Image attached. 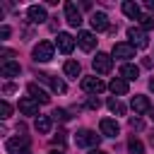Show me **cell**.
<instances>
[{"instance_id":"6da1fadb","label":"cell","mask_w":154,"mask_h":154,"mask_svg":"<svg viewBox=\"0 0 154 154\" xmlns=\"http://www.w3.org/2000/svg\"><path fill=\"white\" fill-rule=\"evenodd\" d=\"M75 142H77V147H91V149H96L99 147V142H101V135H96L94 130H77V135H75Z\"/></svg>"},{"instance_id":"7a4b0ae2","label":"cell","mask_w":154,"mask_h":154,"mask_svg":"<svg viewBox=\"0 0 154 154\" xmlns=\"http://www.w3.org/2000/svg\"><path fill=\"white\" fill-rule=\"evenodd\" d=\"M53 51H55V46H53L51 41H38V43L34 46L31 55H34L36 63H48V60L53 58Z\"/></svg>"},{"instance_id":"3957f363","label":"cell","mask_w":154,"mask_h":154,"mask_svg":"<svg viewBox=\"0 0 154 154\" xmlns=\"http://www.w3.org/2000/svg\"><path fill=\"white\" fill-rule=\"evenodd\" d=\"M128 38H130V46H135V48H147L149 46V36H147V31L142 26H130Z\"/></svg>"},{"instance_id":"277c9868","label":"cell","mask_w":154,"mask_h":154,"mask_svg":"<svg viewBox=\"0 0 154 154\" xmlns=\"http://www.w3.org/2000/svg\"><path fill=\"white\" fill-rule=\"evenodd\" d=\"M5 149H7V154H26L29 152V137H10L7 142H5Z\"/></svg>"},{"instance_id":"5b68a950","label":"cell","mask_w":154,"mask_h":154,"mask_svg":"<svg viewBox=\"0 0 154 154\" xmlns=\"http://www.w3.org/2000/svg\"><path fill=\"white\" fill-rule=\"evenodd\" d=\"M91 65H94V72H99V75H108L111 67H113V58H111L108 53H96V58L91 60Z\"/></svg>"},{"instance_id":"8992f818","label":"cell","mask_w":154,"mask_h":154,"mask_svg":"<svg viewBox=\"0 0 154 154\" xmlns=\"http://www.w3.org/2000/svg\"><path fill=\"white\" fill-rule=\"evenodd\" d=\"M82 89H84L87 94L96 96V94H101V91L106 89V84H103L99 77H82Z\"/></svg>"},{"instance_id":"52a82bcc","label":"cell","mask_w":154,"mask_h":154,"mask_svg":"<svg viewBox=\"0 0 154 154\" xmlns=\"http://www.w3.org/2000/svg\"><path fill=\"white\" fill-rule=\"evenodd\" d=\"M55 46H58V51L60 53H72V48H75V36L72 34H67V31H60L58 34V38H55Z\"/></svg>"},{"instance_id":"ba28073f","label":"cell","mask_w":154,"mask_h":154,"mask_svg":"<svg viewBox=\"0 0 154 154\" xmlns=\"http://www.w3.org/2000/svg\"><path fill=\"white\" fill-rule=\"evenodd\" d=\"M65 19L70 26H79L82 24V12L75 2H65Z\"/></svg>"},{"instance_id":"9c48e42d","label":"cell","mask_w":154,"mask_h":154,"mask_svg":"<svg viewBox=\"0 0 154 154\" xmlns=\"http://www.w3.org/2000/svg\"><path fill=\"white\" fill-rule=\"evenodd\" d=\"M99 130H101V137H118L120 125H118L113 118H103V120L99 123Z\"/></svg>"},{"instance_id":"30bf717a","label":"cell","mask_w":154,"mask_h":154,"mask_svg":"<svg viewBox=\"0 0 154 154\" xmlns=\"http://www.w3.org/2000/svg\"><path fill=\"white\" fill-rule=\"evenodd\" d=\"M89 24H91V29H94V31H106V29H111L106 12H94V14L89 17Z\"/></svg>"},{"instance_id":"8fae6325","label":"cell","mask_w":154,"mask_h":154,"mask_svg":"<svg viewBox=\"0 0 154 154\" xmlns=\"http://www.w3.org/2000/svg\"><path fill=\"white\" fill-rule=\"evenodd\" d=\"M130 106H132V111H135L137 116H142V113H149V111H152L149 99H147V96H142V94H135V96H132V101H130Z\"/></svg>"},{"instance_id":"7c38bea8","label":"cell","mask_w":154,"mask_h":154,"mask_svg":"<svg viewBox=\"0 0 154 154\" xmlns=\"http://www.w3.org/2000/svg\"><path fill=\"white\" fill-rule=\"evenodd\" d=\"M113 58H120V60L135 58V46H130V43H116L113 46Z\"/></svg>"},{"instance_id":"4fadbf2b","label":"cell","mask_w":154,"mask_h":154,"mask_svg":"<svg viewBox=\"0 0 154 154\" xmlns=\"http://www.w3.org/2000/svg\"><path fill=\"white\" fill-rule=\"evenodd\" d=\"M26 17H29V22H34V24H43V22L48 19V14H46V10H43L41 5H31V7L26 10Z\"/></svg>"},{"instance_id":"5bb4252c","label":"cell","mask_w":154,"mask_h":154,"mask_svg":"<svg viewBox=\"0 0 154 154\" xmlns=\"http://www.w3.org/2000/svg\"><path fill=\"white\" fill-rule=\"evenodd\" d=\"M77 43H79V48L82 51H94V46H96V36L91 34V31H79V36H77Z\"/></svg>"},{"instance_id":"9a60e30c","label":"cell","mask_w":154,"mask_h":154,"mask_svg":"<svg viewBox=\"0 0 154 154\" xmlns=\"http://www.w3.org/2000/svg\"><path fill=\"white\" fill-rule=\"evenodd\" d=\"M38 82L51 84V89H53V91H58V94H65V91H67V84H65L63 79H58V77H51V75H38Z\"/></svg>"},{"instance_id":"2e32d148","label":"cell","mask_w":154,"mask_h":154,"mask_svg":"<svg viewBox=\"0 0 154 154\" xmlns=\"http://www.w3.org/2000/svg\"><path fill=\"white\" fill-rule=\"evenodd\" d=\"M19 111L24 116H36L38 113V101L31 99V96H24V99H19Z\"/></svg>"},{"instance_id":"e0dca14e","label":"cell","mask_w":154,"mask_h":154,"mask_svg":"<svg viewBox=\"0 0 154 154\" xmlns=\"http://www.w3.org/2000/svg\"><path fill=\"white\" fill-rule=\"evenodd\" d=\"M26 91H29V94H31V99H36L38 103H48V101H51L48 91H46V89H41V87L36 84V82H31V84L26 87Z\"/></svg>"},{"instance_id":"ac0fdd59","label":"cell","mask_w":154,"mask_h":154,"mask_svg":"<svg viewBox=\"0 0 154 154\" xmlns=\"http://www.w3.org/2000/svg\"><path fill=\"white\" fill-rule=\"evenodd\" d=\"M120 10H123V14L130 17V19H140V17H142V14H140V5H137V2H130V0H125V2L120 5Z\"/></svg>"},{"instance_id":"d6986e66","label":"cell","mask_w":154,"mask_h":154,"mask_svg":"<svg viewBox=\"0 0 154 154\" xmlns=\"http://www.w3.org/2000/svg\"><path fill=\"white\" fill-rule=\"evenodd\" d=\"M0 72H2V77H17V75L22 72V67H19V63L7 60V63H2V65H0Z\"/></svg>"},{"instance_id":"ffe728a7","label":"cell","mask_w":154,"mask_h":154,"mask_svg":"<svg viewBox=\"0 0 154 154\" xmlns=\"http://www.w3.org/2000/svg\"><path fill=\"white\" fill-rule=\"evenodd\" d=\"M120 77H123L125 82H132V79H137V77H140V67H137V65L125 63V65L120 67Z\"/></svg>"},{"instance_id":"44dd1931","label":"cell","mask_w":154,"mask_h":154,"mask_svg":"<svg viewBox=\"0 0 154 154\" xmlns=\"http://www.w3.org/2000/svg\"><path fill=\"white\" fill-rule=\"evenodd\" d=\"M108 89H111L116 96H123V94H128V82H125L123 77H113L111 84H108Z\"/></svg>"},{"instance_id":"7402d4cb","label":"cell","mask_w":154,"mask_h":154,"mask_svg":"<svg viewBox=\"0 0 154 154\" xmlns=\"http://www.w3.org/2000/svg\"><path fill=\"white\" fill-rule=\"evenodd\" d=\"M63 72H65L70 79H77V77H79V72H82V67H79V63H77V60H65Z\"/></svg>"},{"instance_id":"603a6c76","label":"cell","mask_w":154,"mask_h":154,"mask_svg":"<svg viewBox=\"0 0 154 154\" xmlns=\"http://www.w3.org/2000/svg\"><path fill=\"white\" fill-rule=\"evenodd\" d=\"M51 125H53V118H51V116H38V118H36V130H38L41 135L51 132Z\"/></svg>"},{"instance_id":"cb8c5ba5","label":"cell","mask_w":154,"mask_h":154,"mask_svg":"<svg viewBox=\"0 0 154 154\" xmlns=\"http://www.w3.org/2000/svg\"><path fill=\"white\" fill-rule=\"evenodd\" d=\"M128 152H130V154H144V144H142L137 137H130V140H128Z\"/></svg>"},{"instance_id":"d4e9b609","label":"cell","mask_w":154,"mask_h":154,"mask_svg":"<svg viewBox=\"0 0 154 154\" xmlns=\"http://www.w3.org/2000/svg\"><path fill=\"white\" fill-rule=\"evenodd\" d=\"M106 106L111 108V113H118V116H123V113H125V106H123V103L118 101V96L108 99V101H106Z\"/></svg>"},{"instance_id":"484cf974","label":"cell","mask_w":154,"mask_h":154,"mask_svg":"<svg viewBox=\"0 0 154 154\" xmlns=\"http://www.w3.org/2000/svg\"><path fill=\"white\" fill-rule=\"evenodd\" d=\"M51 118H53V120H60V123H65V120H67V118H70V113H67V111H65V108H55V111H53V116H51Z\"/></svg>"},{"instance_id":"4316f807","label":"cell","mask_w":154,"mask_h":154,"mask_svg":"<svg viewBox=\"0 0 154 154\" xmlns=\"http://www.w3.org/2000/svg\"><path fill=\"white\" fill-rule=\"evenodd\" d=\"M140 24H142V29L147 31V29L154 26V17H152V14H142V17H140Z\"/></svg>"},{"instance_id":"83f0119b","label":"cell","mask_w":154,"mask_h":154,"mask_svg":"<svg viewBox=\"0 0 154 154\" xmlns=\"http://www.w3.org/2000/svg\"><path fill=\"white\" fill-rule=\"evenodd\" d=\"M99 106H101L99 96H89V99H87V108H89V111H99Z\"/></svg>"},{"instance_id":"f1b7e54d","label":"cell","mask_w":154,"mask_h":154,"mask_svg":"<svg viewBox=\"0 0 154 154\" xmlns=\"http://www.w3.org/2000/svg\"><path fill=\"white\" fill-rule=\"evenodd\" d=\"M0 118H10V113H12V106L7 103V101H0Z\"/></svg>"},{"instance_id":"f546056e","label":"cell","mask_w":154,"mask_h":154,"mask_svg":"<svg viewBox=\"0 0 154 154\" xmlns=\"http://www.w3.org/2000/svg\"><path fill=\"white\" fill-rule=\"evenodd\" d=\"M130 128H132V130H142V128H144V123H142L140 118H130Z\"/></svg>"},{"instance_id":"4dcf8cb0","label":"cell","mask_w":154,"mask_h":154,"mask_svg":"<svg viewBox=\"0 0 154 154\" xmlns=\"http://www.w3.org/2000/svg\"><path fill=\"white\" fill-rule=\"evenodd\" d=\"M53 144H60V147L65 144V132H63V130H60V132H58V135L53 137Z\"/></svg>"},{"instance_id":"1f68e13d","label":"cell","mask_w":154,"mask_h":154,"mask_svg":"<svg viewBox=\"0 0 154 154\" xmlns=\"http://www.w3.org/2000/svg\"><path fill=\"white\" fill-rule=\"evenodd\" d=\"M10 34H12V29H10L7 24H2V26H0V38H7Z\"/></svg>"},{"instance_id":"d6a6232c","label":"cell","mask_w":154,"mask_h":154,"mask_svg":"<svg viewBox=\"0 0 154 154\" xmlns=\"http://www.w3.org/2000/svg\"><path fill=\"white\" fill-rule=\"evenodd\" d=\"M14 89H17V87H14V84H5V89H2V91H5V94H12V91H14Z\"/></svg>"},{"instance_id":"836d02e7","label":"cell","mask_w":154,"mask_h":154,"mask_svg":"<svg viewBox=\"0 0 154 154\" xmlns=\"http://www.w3.org/2000/svg\"><path fill=\"white\" fill-rule=\"evenodd\" d=\"M89 154H108V152H103V149H99V147H96V149H89Z\"/></svg>"},{"instance_id":"e575fe53","label":"cell","mask_w":154,"mask_h":154,"mask_svg":"<svg viewBox=\"0 0 154 154\" xmlns=\"http://www.w3.org/2000/svg\"><path fill=\"white\" fill-rule=\"evenodd\" d=\"M149 91H154V75H152V79H149Z\"/></svg>"},{"instance_id":"d590c367","label":"cell","mask_w":154,"mask_h":154,"mask_svg":"<svg viewBox=\"0 0 154 154\" xmlns=\"http://www.w3.org/2000/svg\"><path fill=\"white\" fill-rule=\"evenodd\" d=\"M51 154H65L63 149H51Z\"/></svg>"},{"instance_id":"8d00e7d4","label":"cell","mask_w":154,"mask_h":154,"mask_svg":"<svg viewBox=\"0 0 154 154\" xmlns=\"http://www.w3.org/2000/svg\"><path fill=\"white\" fill-rule=\"evenodd\" d=\"M147 7H149V10H154V0H149V2H147Z\"/></svg>"},{"instance_id":"74e56055","label":"cell","mask_w":154,"mask_h":154,"mask_svg":"<svg viewBox=\"0 0 154 154\" xmlns=\"http://www.w3.org/2000/svg\"><path fill=\"white\" fill-rule=\"evenodd\" d=\"M149 118H152V120H154V108H152V111H149Z\"/></svg>"}]
</instances>
